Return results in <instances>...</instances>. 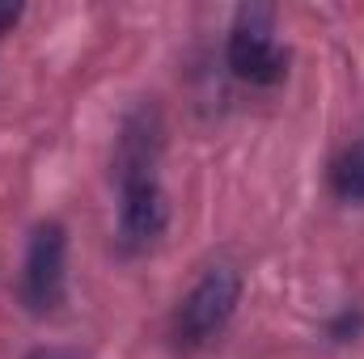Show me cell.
<instances>
[{
  "label": "cell",
  "instance_id": "cell-1",
  "mask_svg": "<svg viewBox=\"0 0 364 359\" xmlns=\"http://www.w3.org/2000/svg\"><path fill=\"white\" fill-rule=\"evenodd\" d=\"M161 118L153 106H136L114 140V186H119V245L127 254L161 241L170 203L161 190Z\"/></svg>",
  "mask_w": 364,
  "mask_h": 359
},
{
  "label": "cell",
  "instance_id": "cell-2",
  "mask_svg": "<svg viewBox=\"0 0 364 359\" xmlns=\"http://www.w3.org/2000/svg\"><path fill=\"white\" fill-rule=\"evenodd\" d=\"M237 304H242V275H237V267H229V263L208 267L195 279V287L178 300V309H174V343L186 347V351L208 347L212 338L225 334V326L233 321Z\"/></svg>",
  "mask_w": 364,
  "mask_h": 359
},
{
  "label": "cell",
  "instance_id": "cell-3",
  "mask_svg": "<svg viewBox=\"0 0 364 359\" xmlns=\"http://www.w3.org/2000/svg\"><path fill=\"white\" fill-rule=\"evenodd\" d=\"M275 13L263 4H242L233 26H229V43H225V60L233 68L237 81L272 89L288 77V47L275 43Z\"/></svg>",
  "mask_w": 364,
  "mask_h": 359
},
{
  "label": "cell",
  "instance_id": "cell-4",
  "mask_svg": "<svg viewBox=\"0 0 364 359\" xmlns=\"http://www.w3.org/2000/svg\"><path fill=\"white\" fill-rule=\"evenodd\" d=\"M68 292V233L60 220H43L30 233L21 267V304L30 313H55Z\"/></svg>",
  "mask_w": 364,
  "mask_h": 359
},
{
  "label": "cell",
  "instance_id": "cell-5",
  "mask_svg": "<svg viewBox=\"0 0 364 359\" xmlns=\"http://www.w3.org/2000/svg\"><path fill=\"white\" fill-rule=\"evenodd\" d=\"M331 190L343 203H364V140L335 157V165H331Z\"/></svg>",
  "mask_w": 364,
  "mask_h": 359
},
{
  "label": "cell",
  "instance_id": "cell-6",
  "mask_svg": "<svg viewBox=\"0 0 364 359\" xmlns=\"http://www.w3.org/2000/svg\"><path fill=\"white\" fill-rule=\"evenodd\" d=\"M360 330H364V313H360V309H343V313L331 321V338H339V343L356 338Z\"/></svg>",
  "mask_w": 364,
  "mask_h": 359
},
{
  "label": "cell",
  "instance_id": "cell-7",
  "mask_svg": "<svg viewBox=\"0 0 364 359\" xmlns=\"http://www.w3.org/2000/svg\"><path fill=\"white\" fill-rule=\"evenodd\" d=\"M17 17H21V9H0V30L17 26Z\"/></svg>",
  "mask_w": 364,
  "mask_h": 359
},
{
  "label": "cell",
  "instance_id": "cell-8",
  "mask_svg": "<svg viewBox=\"0 0 364 359\" xmlns=\"http://www.w3.org/2000/svg\"><path fill=\"white\" fill-rule=\"evenodd\" d=\"M30 359H77V355H68V351H47V347H43V351H34Z\"/></svg>",
  "mask_w": 364,
  "mask_h": 359
}]
</instances>
